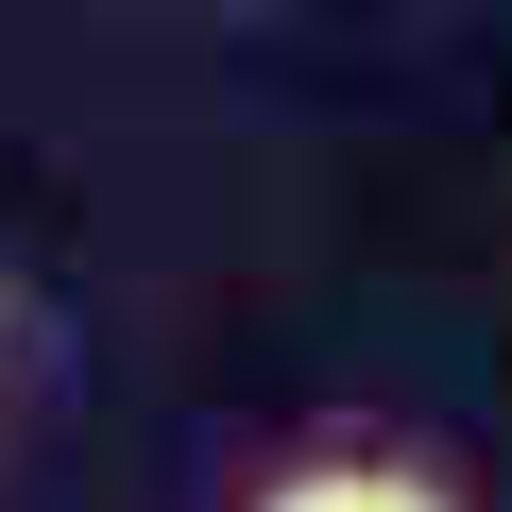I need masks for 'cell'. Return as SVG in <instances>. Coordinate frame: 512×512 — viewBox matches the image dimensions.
<instances>
[{"label":"cell","instance_id":"cell-1","mask_svg":"<svg viewBox=\"0 0 512 512\" xmlns=\"http://www.w3.org/2000/svg\"><path fill=\"white\" fill-rule=\"evenodd\" d=\"M256 512H461L444 478H410V461H291Z\"/></svg>","mask_w":512,"mask_h":512}]
</instances>
